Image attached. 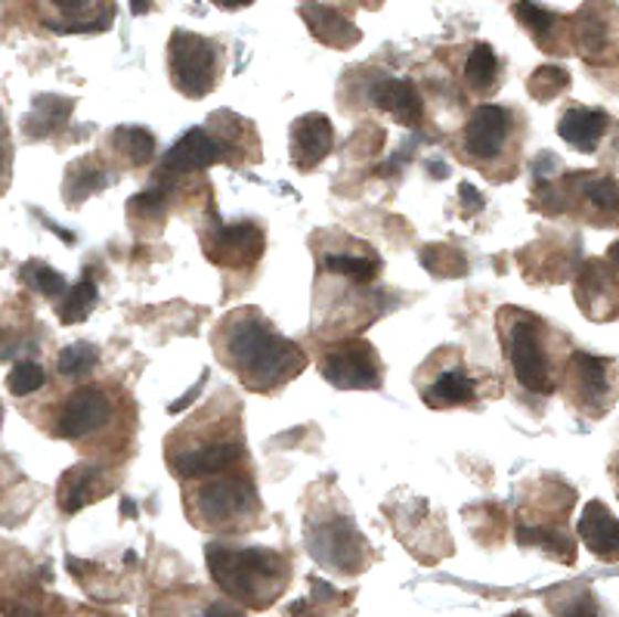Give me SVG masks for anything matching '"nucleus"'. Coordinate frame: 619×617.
Wrapping results in <instances>:
<instances>
[{
  "mask_svg": "<svg viewBox=\"0 0 619 617\" xmlns=\"http://www.w3.org/2000/svg\"><path fill=\"white\" fill-rule=\"evenodd\" d=\"M217 354L254 391L279 388L307 366L301 348L285 342L258 311H235L217 330Z\"/></svg>",
  "mask_w": 619,
  "mask_h": 617,
  "instance_id": "1",
  "label": "nucleus"
},
{
  "mask_svg": "<svg viewBox=\"0 0 619 617\" xmlns=\"http://www.w3.org/2000/svg\"><path fill=\"white\" fill-rule=\"evenodd\" d=\"M208 571L214 584L232 602L245 608H266L285 593L288 586V562L285 555L261 546H230V543H211L208 550Z\"/></svg>",
  "mask_w": 619,
  "mask_h": 617,
  "instance_id": "2",
  "label": "nucleus"
},
{
  "mask_svg": "<svg viewBox=\"0 0 619 617\" xmlns=\"http://www.w3.org/2000/svg\"><path fill=\"white\" fill-rule=\"evenodd\" d=\"M168 72L174 87L189 100H201L220 81V48L192 32H174L168 44Z\"/></svg>",
  "mask_w": 619,
  "mask_h": 617,
  "instance_id": "3",
  "label": "nucleus"
},
{
  "mask_svg": "<svg viewBox=\"0 0 619 617\" xmlns=\"http://www.w3.org/2000/svg\"><path fill=\"white\" fill-rule=\"evenodd\" d=\"M261 503L251 481L239 475H223L196 488V500H189V519L199 527H232L245 522V515H258Z\"/></svg>",
  "mask_w": 619,
  "mask_h": 617,
  "instance_id": "4",
  "label": "nucleus"
},
{
  "mask_svg": "<svg viewBox=\"0 0 619 617\" xmlns=\"http://www.w3.org/2000/svg\"><path fill=\"white\" fill-rule=\"evenodd\" d=\"M508 314V338L505 348L511 357V373L533 395H552V366L548 354L542 348V323L529 317L526 311H505Z\"/></svg>",
  "mask_w": 619,
  "mask_h": 617,
  "instance_id": "5",
  "label": "nucleus"
},
{
  "mask_svg": "<svg viewBox=\"0 0 619 617\" xmlns=\"http://www.w3.org/2000/svg\"><path fill=\"white\" fill-rule=\"evenodd\" d=\"M310 555L338 574H359L369 562V546L347 515H332L307 527Z\"/></svg>",
  "mask_w": 619,
  "mask_h": 617,
  "instance_id": "6",
  "label": "nucleus"
},
{
  "mask_svg": "<svg viewBox=\"0 0 619 617\" xmlns=\"http://www.w3.org/2000/svg\"><path fill=\"white\" fill-rule=\"evenodd\" d=\"M325 381L340 391H363L381 385V360L369 342H344L319 360Z\"/></svg>",
  "mask_w": 619,
  "mask_h": 617,
  "instance_id": "7",
  "label": "nucleus"
},
{
  "mask_svg": "<svg viewBox=\"0 0 619 617\" xmlns=\"http://www.w3.org/2000/svg\"><path fill=\"white\" fill-rule=\"evenodd\" d=\"M511 130H514V115L508 109H502V106H478L471 112L468 125H464V153L474 161H480V165L502 159Z\"/></svg>",
  "mask_w": 619,
  "mask_h": 617,
  "instance_id": "8",
  "label": "nucleus"
},
{
  "mask_svg": "<svg viewBox=\"0 0 619 617\" xmlns=\"http://www.w3.org/2000/svg\"><path fill=\"white\" fill-rule=\"evenodd\" d=\"M112 416V404L103 388L96 385H84L69 395V400L62 404L60 419H56V435L62 441H81L93 431L106 426Z\"/></svg>",
  "mask_w": 619,
  "mask_h": 617,
  "instance_id": "9",
  "label": "nucleus"
},
{
  "mask_svg": "<svg viewBox=\"0 0 619 617\" xmlns=\"http://www.w3.org/2000/svg\"><path fill=\"white\" fill-rule=\"evenodd\" d=\"M242 459H245L242 441L223 438V441L201 443V447H192V450H180V453L170 457L168 466L180 478H196V481H201V478L223 475L227 469H232V466L242 462Z\"/></svg>",
  "mask_w": 619,
  "mask_h": 617,
  "instance_id": "10",
  "label": "nucleus"
},
{
  "mask_svg": "<svg viewBox=\"0 0 619 617\" xmlns=\"http://www.w3.org/2000/svg\"><path fill=\"white\" fill-rule=\"evenodd\" d=\"M223 156H227V146L220 143V137L208 134L204 127H192V130H186L183 137L170 146L168 156H165V168H168L170 175H186V171L211 168Z\"/></svg>",
  "mask_w": 619,
  "mask_h": 617,
  "instance_id": "11",
  "label": "nucleus"
},
{
  "mask_svg": "<svg viewBox=\"0 0 619 617\" xmlns=\"http://www.w3.org/2000/svg\"><path fill=\"white\" fill-rule=\"evenodd\" d=\"M332 146H335V130L319 112H310L292 125V159L301 171L316 168L332 153Z\"/></svg>",
  "mask_w": 619,
  "mask_h": 617,
  "instance_id": "12",
  "label": "nucleus"
},
{
  "mask_svg": "<svg viewBox=\"0 0 619 617\" xmlns=\"http://www.w3.org/2000/svg\"><path fill=\"white\" fill-rule=\"evenodd\" d=\"M610 364L604 357H591V354H573L570 357V381L576 388V397L586 410H595V416H601V410L610 400Z\"/></svg>",
  "mask_w": 619,
  "mask_h": 617,
  "instance_id": "13",
  "label": "nucleus"
},
{
  "mask_svg": "<svg viewBox=\"0 0 619 617\" xmlns=\"http://www.w3.org/2000/svg\"><path fill=\"white\" fill-rule=\"evenodd\" d=\"M301 17L307 22L310 34H313L316 41L328 44V48L347 50L354 48V44H359V38H363V32L356 29L354 22L344 17L340 10H335V7L304 0V3H301Z\"/></svg>",
  "mask_w": 619,
  "mask_h": 617,
  "instance_id": "14",
  "label": "nucleus"
},
{
  "mask_svg": "<svg viewBox=\"0 0 619 617\" xmlns=\"http://www.w3.org/2000/svg\"><path fill=\"white\" fill-rule=\"evenodd\" d=\"M208 242H217L220 252H214L217 264L223 268H245L251 261H258L263 252V233L254 223H230L220 227L214 237H208Z\"/></svg>",
  "mask_w": 619,
  "mask_h": 617,
  "instance_id": "15",
  "label": "nucleus"
},
{
  "mask_svg": "<svg viewBox=\"0 0 619 617\" xmlns=\"http://www.w3.org/2000/svg\"><path fill=\"white\" fill-rule=\"evenodd\" d=\"M579 537H583L591 555H598L604 562H619V522L610 515V509L598 500H591L583 509Z\"/></svg>",
  "mask_w": 619,
  "mask_h": 617,
  "instance_id": "16",
  "label": "nucleus"
},
{
  "mask_svg": "<svg viewBox=\"0 0 619 617\" xmlns=\"http://www.w3.org/2000/svg\"><path fill=\"white\" fill-rule=\"evenodd\" d=\"M371 106L387 112L394 122L402 127H412L421 122V96H418L416 84L406 79H381L371 87Z\"/></svg>",
  "mask_w": 619,
  "mask_h": 617,
  "instance_id": "17",
  "label": "nucleus"
},
{
  "mask_svg": "<svg viewBox=\"0 0 619 617\" xmlns=\"http://www.w3.org/2000/svg\"><path fill=\"white\" fill-rule=\"evenodd\" d=\"M607 127H610V118H607V112L604 109L573 106V109H567L560 115L557 134H560V140L570 143L573 149H579V153H595L601 137L607 134Z\"/></svg>",
  "mask_w": 619,
  "mask_h": 617,
  "instance_id": "18",
  "label": "nucleus"
},
{
  "mask_svg": "<svg viewBox=\"0 0 619 617\" xmlns=\"http://www.w3.org/2000/svg\"><path fill=\"white\" fill-rule=\"evenodd\" d=\"M103 469L93 462H81L75 469H69L60 481V506L62 512L75 515L77 509H84L93 503L96 496H103Z\"/></svg>",
  "mask_w": 619,
  "mask_h": 617,
  "instance_id": "19",
  "label": "nucleus"
},
{
  "mask_svg": "<svg viewBox=\"0 0 619 617\" xmlns=\"http://www.w3.org/2000/svg\"><path fill=\"white\" fill-rule=\"evenodd\" d=\"M421 397H424V404H428L431 410L462 407V404H471V400L478 397V385H474V379L464 373L462 366H455V369L440 373V376L421 391Z\"/></svg>",
  "mask_w": 619,
  "mask_h": 617,
  "instance_id": "20",
  "label": "nucleus"
},
{
  "mask_svg": "<svg viewBox=\"0 0 619 617\" xmlns=\"http://www.w3.org/2000/svg\"><path fill=\"white\" fill-rule=\"evenodd\" d=\"M72 109H75V103L65 100V96H38V100L31 103V112L25 115L22 130H25L29 137H34V140H41L46 134H56V130L69 122Z\"/></svg>",
  "mask_w": 619,
  "mask_h": 617,
  "instance_id": "21",
  "label": "nucleus"
},
{
  "mask_svg": "<svg viewBox=\"0 0 619 617\" xmlns=\"http://www.w3.org/2000/svg\"><path fill=\"white\" fill-rule=\"evenodd\" d=\"M108 175L99 165V159H81L69 168L65 175V202L69 206H81L84 199H91L93 192L106 190Z\"/></svg>",
  "mask_w": 619,
  "mask_h": 617,
  "instance_id": "22",
  "label": "nucleus"
},
{
  "mask_svg": "<svg viewBox=\"0 0 619 617\" xmlns=\"http://www.w3.org/2000/svg\"><path fill=\"white\" fill-rule=\"evenodd\" d=\"M464 84L471 94H490L499 84V56L490 44H474L464 63Z\"/></svg>",
  "mask_w": 619,
  "mask_h": 617,
  "instance_id": "23",
  "label": "nucleus"
},
{
  "mask_svg": "<svg viewBox=\"0 0 619 617\" xmlns=\"http://www.w3.org/2000/svg\"><path fill=\"white\" fill-rule=\"evenodd\" d=\"M517 543H524V546H539L542 553L555 555V558L567 562V565L576 558L570 534L560 531V527H545V524H542V527L539 524L529 527V524H521V527H517Z\"/></svg>",
  "mask_w": 619,
  "mask_h": 617,
  "instance_id": "24",
  "label": "nucleus"
},
{
  "mask_svg": "<svg viewBox=\"0 0 619 617\" xmlns=\"http://www.w3.org/2000/svg\"><path fill=\"white\" fill-rule=\"evenodd\" d=\"M511 13H514V19L524 25L526 32L533 34V41H536L539 48H552L548 41H552L557 25V17L552 10H545V7L533 3V0H517V3L511 7Z\"/></svg>",
  "mask_w": 619,
  "mask_h": 617,
  "instance_id": "25",
  "label": "nucleus"
},
{
  "mask_svg": "<svg viewBox=\"0 0 619 617\" xmlns=\"http://www.w3.org/2000/svg\"><path fill=\"white\" fill-rule=\"evenodd\" d=\"M323 268L338 273V276H347L350 283L363 285L371 283V280L378 276L381 264H378L375 254H325Z\"/></svg>",
  "mask_w": 619,
  "mask_h": 617,
  "instance_id": "26",
  "label": "nucleus"
},
{
  "mask_svg": "<svg viewBox=\"0 0 619 617\" xmlns=\"http://www.w3.org/2000/svg\"><path fill=\"white\" fill-rule=\"evenodd\" d=\"M115 149L130 165H146L155 153V137L146 127H118L115 130Z\"/></svg>",
  "mask_w": 619,
  "mask_h": 617,
  "instance_id": "27",
  "label": "nucleus"
},
{
  "mask_svg": "<svg viewBox=\"0 0 619 617\" xmlns=\"http://www.w3.org/2000/svg\"><path fill=\"white\" fill-rule=\"evenodd\" d=\"M96 360H99V351L93 348L91 342H75V345H69V348L62 351L56 366H60V373L65 376V379L77 381L91 376Z\"/></svg>",
  "mask_w": 619,
  "mask_h": 617,
  "instance_id": "28",
  "label": "nucleus"
},
{
  "mask_svg": "<svg viewBox=\"0 0 619 617\" xmlns=\"http://www.w3.org/2000/svg\"><path fill=\"white\" fill-rule=\"evenodd\" d=\"M526 87H529L533 100L548 103V100H555L560 91L570 87V75H567V69H560V65H542V69H536V72L529 75Z\"/></svg>",
  "mask_w": 619,
  "mask_h": 617,
  "instance_id": "29",
  "label": "nucleus"
},
{
  "mask_svg": "<svg viewBox=\"0 0 619 617\" xmlns=\"http://www.w3.org/2000/svg\"><path fill=\"white\" fill-rule=\"evenodd\" d=\"M19 276H22V283L34 289V292H41L46 299H60L62 292H65V276H62L60 270H53L50 264H41V261H29L25 268L19 270Z\"/></svg>",
  "mask_w": 619,
  "mask_h": 617,
  "instance_id": "30",
  "label": "nucleus"
},
{
  "mask_svg": "<svg viewBox=\"0 0 619 617\" xmlns=\"http://www.w3.org/2000/svg\"><path fill=\"white\" fill-rule=\"evenodd\" d=\"M93 304H96V283H93L91 273H84V280L72 289L69 301L62 304L60 320L62 323H84L93 311Z\"/></svg>",
  "mask_w": 619,
  "mask_h": 617,
  "instance_id": "31",
  "label": "nucleus"
},
{
  "mask_svg": "<svg viewBox=\"0 0 619 617\" xmlns=\"http://www.w3.org/2000/svg\"><path fill=\"white\" fill-rule=\"evenodd\" d=\"M548 605H552V611H555L557 617H601L598 615L595 593H588V589H583V586H579V589H567L564 599L552 596Z\"/></svg>",
  "mask_w": 619,
  "mask_h": 617,
  "instance_id": "32",
  "label": "nucleus"
},
{
  "mask_svg": "<svg viewBox=\"0 0 619 617\" xmlns=\"http://www.w3.org/2000/svg\"><path fill=\"white\" fill-rule=\"evenodd\" d=\"M44 381H46L44 366L31 364V360H19V364L13 366V373H10L7 385H10L13 395H34L38 388H44Z\"/></svg>",
  "mask_w": 619,
  "mask_h": 617,
  "instance_id": "33",
  "label": "nucleus"
},
{
  "mask_svg": "<svg viewBox=\"0 0 619 617\" xmlns=\"http://www.w3.org/2000/svg\"><path fill=\"white\" fill-rule=\"evenodd\" d=\"M586 199L598 211H607V215H619V184L617 180H607V177H598V180H588L586 184Z\"/></svg>",
  "mask_w": 619,
  "mask_h": 617,
  "instance_id": "34",
  "label": "nucleus"
},
{
  "mask_svg": "<svg viewBox=\"0 0 619 617\" xmlns=\"http://www.w3.org/2000/svg\"><path fill=\"white\" fill-rule=\"evenodd\" d=\"M168 206V196L161 192V187H155V190H146L134 196L130 202H127V211L137 218V215H161Z\"/></svg>",
  "mask_w": 619,
  "mask_h": 617,
  "instance_id": "35",
  "label": "nucleus"
},
{
  "mask_svg": "<svg viewBox=\"0 0 619 617\" xmlns=\"http://www.w3.org/2000/svg\"><path fill=\"white\" fill-rule=\"evenodd\" d=\"M186 617H245V611H242L239 605H232V602L204 599L199 611H192V615Z\"/></svg>",
  "mask_w": 619,
  "mask_h": 617,
  "instance_id": "36",
  "label": "nucleus"
},
{
  "mask_svg": "<svg viewBox=\"0 0 619 617\" xmlns=\"http://www.w3.org/2000/svg\"><path fill=\"white\" fill-rule=\"evenodd\" d=\"M91 3H93V0H53V7L60 10L62 17L72 19L69 25H62L60 32H65V34L72 32V29L77 25V17H81V13H87V10H91Z\"/></svg>",
  "mask_w": 619,
  "mask_h": 617,
  "instance_id": "37",
  "label": "nucleus"
},
{
  "mask_svg": "<svg viewBox=\"0 0 619 617\" xmlns=\"http://www.w3.org/2000/svg\"><path fill=\"white\" fill-rule=\"evenodd\" d=\"M459 196H462V206L464 208H471V211H483V199H480L474 187H468V184H462V187H459Z\"/></svg>",
  "mask_w": 619,
  "mask_h": 617,
  "instance_id": "38",
  "label": "nucleus"
},
{
  "mask_svg": "<svg viewBox=\"0 0 619 617\" xmlns=\"http://www.w3.org/2000/svg\"><path fill=\"white\" fill-rule=\"evenodd\" d=\"M217 7H223V10H242L248 3H254V0H214Z\"/></svg>",
  "mask_w": 619,
  "mask_h": 617,
  "instance_id": "39",
  "label": "nucleus"
},
{
  "mask_svg": "<svg viewBox=\"0 0 619 617\" xmlns=\"http://www.w3.org/2000/svg\"><path fill=\"white\" fill-rule=\"evenodd\" d=\"M149 7H153V0H130V10H134L137 17H143V13H146Z\"/></svg>",
  "mask_w": 619,
  "mask_h": 617,
  "instance_id": "40",
  "label": "nucleus"
},
{
  "mask_svg": "<svg viewBox=\"0 0 619 617\" xmlns=\"http://www.w3.org/2000/svg\"><path fill=\"white\" fill-rule=\"evenodd\" d=\"M607 258H610V264H617L619 268V242H613V245L607 249Z\"/></svg>",
  "mask_w": 619,
  "mask_h": 617,
  "instance_id": "41",
  "label": "nucleus"
},
{
  "mask_svg": "<svg viewBox=\"0 0 619 617\" xmlns=\"http://www.w3.org/2000/svg\"><path fill=\"white\" fill-rule=\"evenodd\" d=\"M508 617H529L526 611H514V615H508Z\"/></svg>",
  "mask_w": 619,
  "mask_h": 617,
  "instance_id": "42",
  "label": "nucleus"
}]
</instances>
